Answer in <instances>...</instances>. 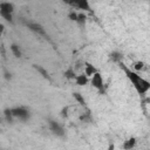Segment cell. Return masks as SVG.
Masks as SVG:
<instances>
[{
  "label": "cell",
  "mask_w": 150,
  "mask_h": 150,
  "mask_svg": "<svg viewBox=\"0 0 150 150\" xmlns=\"http://www.w3.org/2000/svg\"><path fill=\"white\" fill-rule=\"evenodd\" d=\"M135 68H136L137 70H138V69H142V68H143V63H142V62H137L136 66H135Z\"/></svg>",
  "instance_id": "d6986e66"
},
{
  "label": "cell",
  "mask_w": 150,
  "mask_h": 150,
  "mask_svg": "<svg viewBox=\"0 0 150 150\" xmlns=\"http://www.w3.org/2000/svg\"><path fill=\"white\" fill-rule=\"evenodd\" d=\"M110 57H111L112 60L120 61V60H121V54H120V53H117V52H114V53H111V54H110Z\"/></svg>",
  "instance_id": "ac0fdd59"
},
{
  "label": "cell",
  "mask_w": 150,
  "mask_h": 150,
  "mask_svg": "<svg viewBox=\"0 0 150 150\" xmlns=\"http://www.w3.org/2000/svg\"><path fill=\"white\" fill-rule=\"evenodd\" d=\"M123 70L125 73V76L128 77V80L131 82L132 87L139 95H144L150 90V82L148 80H145L144 77L138 75L136 71H134L127 67H123Z\"/></svg>",
  "instance_id": "6da1fadb"
},
{
  "label": "cell",
  "mask_w": 150,
  "mask_h": 150,
  "mask_svg": "<svg viewBox=\"0 0 150 150\" xmlns=\"http://www.w3.org/2000/svg\"><path fill=\"white\" fill-rule=\"evenodd\" d=\"M11 50H12V53L14 54V56H15V57H21V50H20V46H18V45L13 43V45L11 46Z\"/></svg>",
  "instance_id": "8fae6325"
},
{
  "label": "cell",
  "mask_w": 150,
  "mask_h": 150,
  "mask_svg": "<svg viewBox=\"0 0 150 150\" xmlns=\"http://www.w3.org/2000/svg\"><path fill=\"white\" fill-rule=\"evenodd\" d=\"M86 19H87V16H86V14L84 13H79V16H77V23L79 25H84L86 23Z\"/></svg>",
  "instance_id": "4fadbf2b"
},
{
  "label": "cell",
  "mask_w": 150,
  "mask_h": 150,
  "mask_svg": "<svg viewBox=\"0 0 150 150\" xmlns=\"http://www.w3.org/2000/svg\"><path fill=\"white\" fill-rule=\"evenodd\" d=\"M77 16H79V13H76L75 11H71L69 14H68V18L73 21H77Z\"/></svg>",
  "instance_id": "e0dca14e"
},
{
  "label": "cell",
  "mask_w": 150,
  "mask_h": 150,
  "mask_svg": "<svg viewBox=\"0 0 150 150\" xmlns=\"http://www.w3.org/2000/svg\"><path fill=\"white\" fill-rule=\"evenodd\" d=\"M5 117H6V120H7L8 122H13L14 116H13V114H12V110H11V109H6V110H5Z\"/></svg>",
  "instance_id": "5bb4252c"
},
{
  "label": "cell",
  "mask_w": 150,
  "mask_h": 150,
  "mask_svg": "<svg viewBox=\"0 0 150 150\" xmlns=\"http://www.w3.org/2000/svg\"><path fill=\"white\" fill-rule=\"evenodd\" d=\"M96 73H97V69H96L91 63H89V62H86V63H84V74H86L88 77H89V76L91 77V76H93L94 74H96Z\"/></svg>",
  "instance_id": "52a82bcc"
},
{
  "label": "cell",
  "mask_w": 150,
  "mask_h": 150,
  "mask_svg": "<svg viewBox=\"0 0 150 150\" xmlns=\"http://www.w3.org/2000/svg\"><path fill=\"white\" fill-rule=\"evenodd\" d=\"M149 150H150V149H149Z\"/></svg>",
  "instance_id": "ffe728a7"
},
{
  "label": "cell",
  "mask_w": 150,
  "mask_h": 150,
  "mask_svg": "<svg viewBox=\"0 0 150 150\" xmlns=\"http://www.w3.org/2000/svg\"><path fill=\"white\" fill-rule=\"evenodd\" d=\"M75 82H76V84L77 86H80V87H83V86H86V84H88V82H89V79H88V76L83 73V74H80V75H77L76 76V79H75Z\"/></svg>",
  "instance_id": "ba28073f"
},
{
  "label": "cell",
  "mask_w": 150,
  "mask_h": 150,
  "mask_svg": "<svg viewBox=\"0 0 150 150\" xmlns=\"http://www.w3.org/2000/svg\"><path fill=\"white\" fill-rule=\"evenodd\" d=\"M27 26H28V28H29L30 30H33V32H35V33L45 34V29H43V27H42L41 25L36 23V22H30V23H28Z\"/></svg>",
  "instance_id": "9c48e42d"
},
{
  "label": "cell",
  "mask_w": 150,
  "mask_h": 150,
  "mask_svg": "<svg viewBox=\"0 0 150 150\" xmlns=\"http://www.w3.org/2000/svg\"><path fill=\"white\" fill-rule=\"evenodd\" d=\"M13 11H14V6L13 4L11 2H6V1H2L0 2V15L8 22H12L13 21Z\"/></svg>",
  "instance_id": "7a4b0ae2"
},
{
  "label": "cell",
  "mask_w": 150,
  "mask_h": 150,
  "mask_svg": "<svg viewBox=\"0 0 150 150\" xmlns=\"http://www.w3.org/2000/svg\"><path fill=\"white\" fill-rule=\"evenodd\" d=\"M71 6L77 7L79 9H83V11H90V6L89 2L87 0H77V1H71L69 2Z\"/></svg>",
  "instance_id": "8992f818"
},
{
  "label": "cell",
  "mask_w": 150,
  "mask_h": 150,
  "mask_svg": "<svg viewBox=\"0 0 150 150\" xmlns=\"http://www.w3.org/2000/svg\"><path fill=\"white\" fill-rule=\"evenodd\" d=\"M135 145H136V138H135V137H130V138H128L127 141H124V143H123V149H124V150H131V149L135 148Z\"/></svg>",
  "instance_id": "30bf717a"
},
{
  "label": "cell",
  "mask_w": 150,
  "mask_h": 150,
  "mask_svg": "<svg viewBox=\"0 0 150 150\" xmlns=\"http://www.w3.org/2000/svg\"><path fill=\"white\" fill-rule=\"evenodd\" d=\"M74 97H75V100H76V101H79V103H80V104L84 105L86 101H84V98L82 97V95H81L80 93H74Z\"/></svg>",
  "instance_id": "9a60e30c"
},
{
  "label": "cell",
  "mask_w": 150,
  "mask_h": 150,
  "mask_svg": "<svg viewBox=\"0 0 150 150\" xmlns=\"http://www.w3.org/2000/svg\"><path fill=\"white\" fill-rule=\"evenodd\" d=\"M11 110L14 118H19L21 121H27L29 118V110L26 109L25 107H15V108H12Z\"/></svg>",
  "instance_id": "3957f363"
},
{
  "label": "cell",
  "mask_w": 150,
  "mask_h": 150,
  "mask_svg": "<svg viewBox=\"0 0 150 150\" xmlns=\"http://www.w3.org/2000/svg\"><path fill=\"white\" fill-rule=\"evenodd\" d=\"M49 128L53 131V134H55L56 136H63L64 135V129L62 128V125L55 121H49Z\"/></svg>",
  "instance_id": "5b68a950"
},
{
  "label": "cell",
  "mask_w": 150,
  "mask_h": 150,
  "mask_svg": "<svg viewBox=\"0 0 150 150\" xmlns=\"http://www.w3.org/2000/svg\"><path fill=\"white\" fill-rule=\"evenodd\" d=\"M34 68H35V69H36V70H38L39 73H41L43 77L48 79V73H47V71H46V70H45V69H43L42 67H40V66H36V64H35V66H34Z\"/></svg>",
  "instance_id": "2e32d148"
},
{
  "label": "cell",
  "mask_w": 150,
  "mask_h": 150,
  "mask_svg": "<svg viewBox=\"0 0 150 150\" xmlns=\"http://www.w3.org/2000/svg\"><path fill=\"white\" fill-rule=\"evenodd\" d=\"M90 83L94 88H96L97 90L102 91L103 90V87H104V83H103V79H102V75L97 71L96 74H94L91 77H90Z\"/></svg>",
  "instance_id": "277c9868"
},
{
  "label": "cell",
  "mask_w": 150,
  "mask_h": 150,
  "mask_svg": "<svg viewBox=\"0 0 150 150\" xmlns=\"http://www.w3.org/2000/svg\"><path fill=\"white\" fill-rule=\"evenodd\" d=\"M64 76L67 77V79H76V74H75V71H74V69L73 68H69V69H67L66 71H64Z\"/></svg>",
  "instance_id": "7c38bea8"
}]
</instances>
